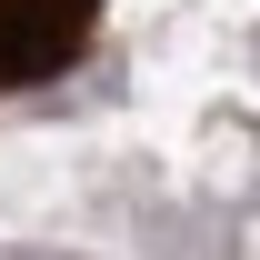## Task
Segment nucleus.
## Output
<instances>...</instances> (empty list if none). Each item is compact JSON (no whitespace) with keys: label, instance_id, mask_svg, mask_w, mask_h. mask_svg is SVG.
<instances>
[{"label":"nucleus","instance_id":"1","mask_svg":"<svg viewBox=\"0 0 260 260\" xmlns=\"http://www.w3.org/2000/svg\"><path fill=\"white\" fill-rule=\"evenodd\" d=\"M100 0H0V90L10 80H50L80 60Z\"/></svg>","mask_w":260,"mask_h":260}]
</instances>
